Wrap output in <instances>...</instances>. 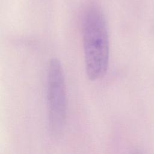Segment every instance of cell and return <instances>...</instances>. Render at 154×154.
<instances>
[{
    "label": "cell",
    "mask_w": 154,
    "mask_h": 154,
    "mask_svg": "<svg viewBox=\"0 0 154 154\" xmlns=\"http://www.w3.org/2000/svg\"><path fill=\"white\" fill-rule=\"evenodd\" d=\"M82 31L85 72L90 80H97L108 69L109 41L105 16L96 4H90L84 10Z\"/></svg>",
    "instance_id": "obj_1"
},
{
    "label": "cell",
    "mask_w": 154,
    "mask_h": 154,
    "mask_svg": "<svg viewBox=\"0 0 154 154\" xmlns=\"http://www.w3.org/2000/svg\"><path fill=\"white\" fill-rule=\"evenodd\" d=\"M47 99L51 135L59 138L64 129L67 116V91L65 78L58 59L52 58L48 71Z\"/></svg>",
    "instance_id": "obj_2"
}]
</instances>
